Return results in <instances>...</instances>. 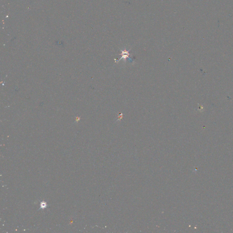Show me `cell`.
<instances>
[{
    "mask_svg": "<svg viewBox=\"0 0 233 233\" xmlns=\"http://www.w3.org/2000/svg\"><path fill=\"white\" fill-rule=\"evenodd\" d=\"M41 208L44 209L47 206V204L45 202H42V203H41Z\"/></svg>",
    "mask_w": 233,
    "mask_h": 233,
    "instance_id": "cell-1",
    "label": "cell"
}]
</instances>
